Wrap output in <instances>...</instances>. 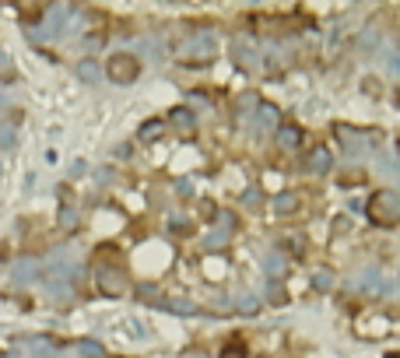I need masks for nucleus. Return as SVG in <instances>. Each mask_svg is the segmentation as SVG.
<instances>
[{"instance_id": "9", "label": "nucleus", "mask_w": 400, "mask_h": 358, "mask_svg": "<svg viewBox=\"0 0 400 358\" xmlns=\"http://www.w3.org/2000/svg\"><path fill=\"white\" fill-rule=\"evenodd\" d=\"M330 285H333V278H330L327 271H320V274H316V288H323V291H327Z\"/></svg>"}, {"instance_id": "2", "label": "nucleus", "mask_w": 400, "mask_h": 358, "mask_svg": "<svg viewBox=\"0 0 400 358\" xmlns=\"http://www.w3.org/2000/svg\"><path fill=\"white\" fill-rule=\"evenodd\" d=\"M109 77L116 81V84H130L134 77H137V56H130V53H116L113 60H109Z\"/></svg>"}, {"instance_id": "3", "label": "nucleus", "mask_w": 400, "mask_h": 358, "mask_svg": "<svg viewBox=\"0 0 400 358\" xmlns=\"http://www.w3.org/2000/svg\"><path fill=\"white\" fill-rule=\"evenodd\" d=\"M305 169L316 172V176L330 172V169H333V152H330L327 144H313L309 152H305Z\"/></svg>"}, {"instance_id": "12", "label": "nucleus", "mask_w": 400, "mask_h": 358, "mask_svg": "<svg viewBox=\"0 0 400 358\" xmlns=\"http://www.w3.org/2000/svg\"><path fill=\"white\" fill-rule=\"evenodd\" d=\"M390 358H400V355H390Z\"/></svg>"}, {"instance_id": "1", "label": "nucleus", "mask_w": 400, "mask_h": 358, "mask_svg": "<svg viewBox=\"0 0 400 358\" xmlns=\"http://www.w3.org/2000/svg\"><path fill=\"white\" fill-rule=\"evenodd\" d=\"M365 218L373 225H379V228L400 225V193H393V190L373 193V197H368V204H365Z\"/></svg>"}, {"instance_id": "6", "label": "nucleus", "mask_w": 400, "mask_h": 358, "mask_svg": "<svg viewBox=\"0 0 400 358\" xmlns=\"http://www.w3.org/2000/svg\"><path fill=\"white\" fill-rule=\"evenodd\" d=\"M278 141H281V147H298L305 137H302V130H298L295 123H285V127L278 130Z\"/></svg>"}, {"instance_id": "8", "label": "nucleus", "mask_w": 400, "mask_h": 358, "mask_svg": "<svg viewBox=\"0 0 400 358\" xmlns=\"http://www.w3.org/2000/svg\"><path fill=\"white\" fill-rule=\"evenodd\" d=\"M285 298H288V295H285V288H281V285H270V302H278V306H281Z\"/></svg>"}, {"instance_id": "5", "label": "nucleus", "mask_w": 400, "mask_h": 358, "mask_svg": "<svg viewBox=\"0 0 400 358\" xmlns=\"http://www.w3.org/2000/svg\"><path fill=\"white\" fill-rule=\"evenodd\" d=\"M333 134H337V137H344V152H348V155H358V152H362V144H358V134H355L351 127L337 123V127H333Z\"/></svg>"}, {"instance_id": "11", "label": "nucleus", "mask_w": 400, "mask_h": 358, "mask_svg": "<svg viewBox=\"0 0 400 358\" xmlns=\"http://www.w3.org/2000/svg\"><path fill=\"white\" fill-rule=\"evenodd\" d=\"M267 271H285V260L281 256H270L267 260Z\"/></svg>"}, {"instance_id": "4", "label": "nucleus", "mask_w": 400, "mask_h": 358, "mask_svg": "<svg viewBox=\"0 0 400 358\" xmlns=\"http://www.w3.org/2000/svg\"><path fill=\"white\" fill-rule=\"evenodd\" d=\"M298 207H302L298 193H281V197H274V211H278V215H295Z\"/></svg>"}, {"instance_id": "7", "label": "nucleus", "mask_w": 400, "mask_h": 358, "mask_svg": "<svg viewBox=\"0 0 400 358\" xmlns=\"http://www.w3.org/2000/svg\"><path fill=\"white\" fill-rule=\"evenodd\" d=\"M376 43H379V32H376V28H365V32H362V49L365 53L376 49Z\"/></svg>"}, {"instance_id": "10", "label": "nucleus", "mask_w": 400, "mask_h": 358, "mask_svg": "<svg viewBox=\"0 0 400 358\" xmlns=\"http://www.w3.org/2000/svg\"><path fill=\"white\" fill-rule=\"evenodd\" d=\"M341 183H365V172H348L341 176Z\"/></svg>"}]
</instances>
